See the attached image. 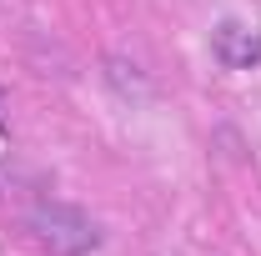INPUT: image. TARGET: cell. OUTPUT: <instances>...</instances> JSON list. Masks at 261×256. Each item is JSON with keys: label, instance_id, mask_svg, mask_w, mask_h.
Listing matches in <instances>:
<instances>
[{"label": "cell", "instance_id": "obj_1", "mask_svg": "<svg viewBox=\"0 0 261 256\" xmlns=\"http://www.w3.org/2000/svg\"><path fill=\"white\" fill-rule=\"evenodd\" d=\"M31 226L56 256H86V251L100 246L96 221H91L86 211H75V206H61V201H40L31 211Z\"/></svg>", "mask_w": 261, "mask_h": 256}, {"label": "cell", "instance_id": "obj_2", "mask_svg": "<svg viewBox=\"0 0 261 256\" xmlns=\"http://www.w3.org/2000/svg\"><path fill=\"white\" fill-rule=\"evenodd\" d=\"M211 50L226 70H251L261 61V35L251 25H241V20H221L216 35H211Z\"/></svg>", "mask_w": 261, "mask_h": 256}, {"label": "cell", "instance_id": "obj_3", "mask_svg": "<svg viewBox=\"0 0 261 256\" xmlns=\"http://www.w3.org/2000/svg\"><path fill=\"white\" fill-rule=\"evenodd\" d=\"M10 161V131H5V121H0V166Z\"/></svg>", "mask_w": 261, "mask_h": 256}]
</instances>
